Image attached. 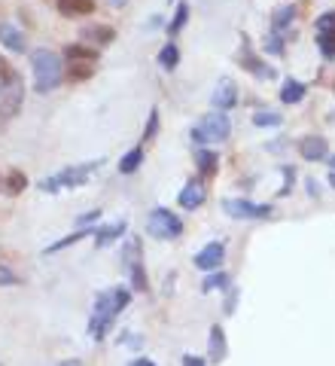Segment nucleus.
Masks as SVG:
<instances>
[{"mask_svg": "<svg viewBox=\"0 0 335 366\" xmlns=\"http://www.w3.org/2000/svg\"><path fill=\"white\" fill-rule=\"evenodd\" d=\"M67 58L70 61H98V52L89 46H67Z\"/></svg>", "mask_w": 335, "mask_h": 366, "instance_id": "23", "label": "nucleus"}, {"mask_svg": "<svg viewBox=\"0 0 335 366\" xmlns=\"http://www.w3.org/2000/svg\"><path fill=\"white\" fill-rule=\"evenodd\" d=\"M186 18H189V6H186V4H180V6H177L174 22H171V28H168V34H171V37H177V34H180V28L186 25Z\"/></svg>", "mask_w": 335, "mask_h": 366, "instance_id": "27", "label": "nucleus"}, {"mask_svg": "<svg viewBox=\"0 0 335 366\" xmlns=\"http://www.w3.org/2000/svg\"><path fill=\"white\" fill-rule=\"evenodd\" d=\"M6 183H9V192H13V196H16V192H22L25 187H28V177L22 174V171H9V177H6Z\"/></svg>", "mask_w": 335, "mask_h": 366, "instance_id": "30", "label": "nucleus"}, {"mask_svg": "<svg viewBox=\"0 0 335 366\" xmlns=\"http://www.w3.org/2000/svg\"><path fill=\"white\" fill-rule=\"evenodd\" d=\"M131 366H156V363H152V360H147V357H137L135 363H131Z\"/></svg>", "mask_w": 335, "mask_h": 366, "instance_id": "36", "label": "nucleus"}, {"mask_svg": "<svg viewBox=\"0 0 335 366\" xmlns=\"http://www.w3.org/2000/svg\"><path fill=\"white\" fill-rule=\"evenodd\" d=\"M156 128H159V113L152 110V113H149V122H147V135H144V138H152V135H156Z\"/></svg>", "mask_w": 335, "mask_h": 366, "instance_id": "32", "label": "nucleus"}, {"mask_svg": "<svg viewBox=\"0 0 335 366\" xmlns=\"http://www.w3.org/2000/svg\"><path fill=\"white\" fill-rule=\"evenodd\" d=\"M16 284H18V274L0 262V287H16Z\"/></svg>", "mask_w": 335, "mask_h": 366, "instance_id": "31", "label": "nucleus"}, {"mask_svg": "<svg viewBox=\"0 0 335 366\" xmlns=\"http://www.w3.org/2000/svg\"><path fill=\"white\" fill-rule=\"evenodd\" d=\"M226 333H222V327H210V360H226Z\"/></svg>", "mask_w": 335, "mask_h": 366, "instance_id": "15", "label": "nucleus"}, {"mask_svg": "<svg viewBox=\"0 0 335 366\" xmlns=\"http://www.w3.org/2000/svg\"><path fill=\"white\" fill-rule=\"evenodd\" d=\"M299 152H302V159H308V162H327L329 159V147H327V140L323 138H305L302 144H299Z\"/></svg>", "mask_w": 335, "mask_h": 366, "instance_id": "10", "label": "nucleus"}, {"mask_svg": "<svg viewBox=\"0 0 335 366\" xmlns=\"http://www.w3.org/2000/svg\"><path fill=\"white\" fill-rule=\"evenodd\" d=\"M0 79H18V77H16V70L9 67L4 58H0Z\"/></svg>", "mask_w": 335, "mask_h": 366, "instance_id": "33", "label": "nucleus"}, {"mask_svg": "<svg viewBox=\"0 0 335 366\" xmlns=\"http://www.w3.org/2000/svg\"><path fill=\"white\" fill-rule=\"evenodd\" d=\"M222 287H229V274L226 272H210L208 278H205V290H222Z\"/></svg>", "mask_w": 335, "mask_h": 366, "instance_id": "26", "label": "nucleus"}, {"mask_svg": "<svg viewBox=\"0 0 335 366\" xmlns=\"http://www.w3.org/2000/svg\"><path fill=\"white\" fill-rule=\"evenodd\" d=\"M30 67H34V83H37V92H55L64 79V65L61 58L52 52V49H34L30 52Z\"/></svg>", "mask_w": 335, "mask_h": 366, "instance_id": "1", "label": "nucleus"}, {"mask_svg": "<svg viewBox=\"0 0 335 366\" xmlns=\"http://www.w3.org/2000/svg\"><path fill=\"white\" fill-rule=\"evenodd\" d=\"M95 70V61H70V77L74 79H83Z\"/></svg>", "mask_w": 335, "mask_h": 366, "instance_id": "29", "label": "nucleus"}, {"mask_svg": "<svg viewBox=\"0 0 335 366\" xmlns=\"http://www.w3.org/2000/svg\"><path fill=\"white\" fill-rule=\"evenodd\" d=\"M208 199V189H205V183H198V180H189L186 187H183L180 192V208H186V211H195L201 201Z\"/></svg>", "mask_w": 335, "mask_h": 366, "instance_id": "11", "label": "nucleus"}, {"mask_svg": "<svg viewBox=\"0 0 335 366\" xmlns=\"http://www.w3.org/2000/svg\"><path fill=\"white\" fill-rule=\"evenodd\" d=\"M183 366H205V360H201V357H192V354H186V357H183Z\"/></svg>", "mask_w": 335, "mask_h": 366, "instance_id": "35", "label": "nucleus"}, {"mask_svg": "<svg viewBox=\"0 0 335 366\" xmlns=\"http://www.w3.org/2000/svg\"><path fill=\"white\" fill-rule=\"evenodd\" d=\"M128 299H131V293H128L125 287L104 290V293H101V296L95 299V314H91V318H107V321H113L119 311L128 309Z\"/></svg>", "mask_w": 335, "mask_h": 366, "instance_id": "4", "label": "nucleus"}, {"mask_svg": "<svg viewBox=\"0 0 335 366\" xmlns=\"http://www.w3.org/2000/svg\"><path fill=\"white\" fill-rule=\"evenodd\" d=\"M128 274H131V287H135V290H147V272H144L140 262H135V266L128 269Z\"/></svg>", "mask_w": 335, "mask_h": 366, "instance_id": "28", "label": "nucleus"}, {"mask_svg": "<svg viewBox=\"0 0 335 366\" xmlns=\"http://www.w3.org/2000/svg\"><path fill=\"white\" fill-rule=\"evenodd\" d=\"M305 98V86L299 83V79H287L280 89V101L283 104H299V101Z\"/></svg>", "mask_w": 335, "mask_h": 366, "instance_id": "18", "label": "nucleus"}, {"mask_svg": "<svg viewBox=\"0 0 335 366\" xmlns=\"http://www.w3.org/2000/svg\"><path fill=\"white\" fill-rule=\"evenodd\" d=\"M22 101H25V89L18 79H0V131L22 110Z\"/></svg>", "mask_w": 335, "mask_h": 366, "instance_id": "3", "label": "nucleus"}, {"mask_svg": "<svg viewBox=\"0 0 335 366\" xmlns=\"http://www.w3.org/2000/svg\"><path fill=\"white\" fill-rule=\"evenodd\" d=\"M222 208H226L229 217H238V220H262L271 214L268 205H256V201H247V199H226Z\"/></svg>", "mask_w": 335, "mask_h": 366, "instance_id": "6", "label": "nucleus"}, {"mask_svg": "<svg viewBox=\"0 0 335 366\" xmlns=\"http://www.w3.org/2000/svg\"><path fill=\"white\" fill-rule=\"evenodd\" d=\"M177 61H180V52H177V46H174V43H168V46L159 52V65L165 67V70H174V67H177Z\"/></svg>", "mask_w": 335, "mask_h": 366, "instance_id": "21", "label": "nucleus"}, {"mask_svg": "<svg viewBox=\"0 0 335 366\" xmlns=\"http://www.w3.org/2000/svg\"><path fill=\"white\" fill-rule=\"evenodd\" d=\"M79 37L91 40V43H113L116 30L110 28V25H89V28H83V30H79Z\"/></svg>", "mask_w": 335, "mask_h": 366, "instance_id": "14", "label": "nucleus"}, {"mask_svg": "<svg viewBox=\"0 0 335 366\" xmlns=\"http://www.w3.org/2000/svg\"><path fill=\"white\" fill-rule=\"evenodd\" d=\"M107 4H110V6H113V9H122V6H125V4H128V0H107Z\"/></svg>", "mask_w": 335, "mask_h": 366, "instance_id": "37", "label": "nucleus"}, {"mask_svg": "<svg viewBox=\"0 0 335 366\" xmlns=\"http://www.w3.org/2000/svg\"><path fill=\"white\" fill-rule=\"evenodd\" d=\"M61 366H83V363H79V360H64Z\"/></svg>", "mask_w": 335, "mask_h": 366, "instance_id": "38", "label": "nucleus"}, {"mask_svg": "<svg viewBox=\"0 0 335 366\" xmlns=\"http://www.w3.org/2000/svg\"><path fill=\"white\" fill-rule=\"evenodd\" d=\"M235 296H238V293H235V290H229V299H226V305H222V309H226V314L235 311Z\"/></svg>", "mask_w": 335, "mask_h": 366, "instance_id": "34", "label": "nucleus"}, {"mask_svg": "<svg viewBox=\"0 0 335 366\" xmlns=\"http://www.w3.org/2000/svg\"><path fill=\"white\" fill-rule=\"evenodd\" d=\"M0 43L6 49H13V52H25V34L9 22H0Z\"/></svg>", "mask_w": 335, "mask_h": 366, "instance_id": "13", "label": "nucleus"}, {"mask_svg": "<svg viewBox=\"0 0 335 366\" xmlns=\"http://www.w3.org/2000/svg\"><path fill=\"white\" fill-rule=\"evenodd\" d=\"M222 253H226L222 241H210V244H205V248L198 250L195 266H198V269H205V272H217V269L222 266Z\"/></svg>", "mask_w": 335, "mask_h": 366, "instance_id": "8", "label": "nucleus"}, {"mask_svg": "<svg viewBox=\"0 0 335 366\" xmlns=\"http://www.w3.org/2000/svg\"><path fill=\"white\" fill-rule=\"evenodd\" d=\"M280 116L278 113H266V110H256L253 113V126H259V128H274V126H280Z\"/></svg>", "mask_w": 335, "mask_h": 366, "instance_id": "24", "label": "nucleus"}, {"mask_svg": "<svg viewBox=\"0 0 335 366\" xmlns=\"http://www.w3.org/2000/svg\"><path fill=\"white\" fill-rule=\"evenodd\" d=\"M195 165H198V171L205 177H213L217 174V168H220V162H217V156H213L210 150H198L195 152Z\"/></svg>", "mask_w": 335, "mask_h": 366, "instance_id": "17", "label": "nucleus"}, {"mask_svg": "<svg viewBox=\"0 0 335 366\" xmlns=\"http://www.w3.org/2000/svg\"><path fill=\"white\" fill-rule=\"evenodd\" d=\"M317 46H320V52L327 55V58H335V28L332 30H320Z\"/></svg>", "mask_w": 335, "mask_h": 366, "instance_id": "22", "label": "nucleus"}, {"mask_svg": "<svg viewBox=\"0 0 335 366\" xmlns=\"http://www.w3.org/2000/svg\"><path fill=\"white\" fill-rule=\"evenodd\" d=\"M91 229H79V232H74V235H67V238H61V241H55V244H49L46 248V253H55V250H64V248H70V244H76L79 238H86Z\"/></svg>", "mask_w": 335, "mask_h": 366, "instance_id": "25", "label": "nucleus"}, {"mask_svg": "<svg viewBox=\"0 0 335 366\" xmlns=\"http://www.w3.org/2000/svg\"><path fill=\"white\" fill-rule=\"evenodd\" d=\"M147 229H149L152 238H177L183 232V223H180L177 214H171L168 208H156L149 214Z\"/></svg>", "mask_w": 335, "mask_h": 366, "instance_id": "5", "label": "nucleus"}, {"mask_svg": "<svg viewBox=\"0 0 335 366\" xmlns=\"http://www.w3.org/2000/svg\"><path fill=\"white\" fill-rule=\"evenodd\" d=\"M122 232H125V220H119V223H110V226H104V229H98V248H104V244H110V241H116Z\"/></svg>", "mask_w": 335, "mask_h": 366, "instance_id": "20", "label": "nucleus"}, {"mask_svg": "<svg viewBox=\"0 0 335 366\" xmlns=\"http://www.w3.org/2000/svg\"><path fill=\"white\" fill-rule=\"evenodd\" d=\"M238 101V89L232 79H222V83L217 86V92H213V110H220V113H226V110L235 107Z\"/></svg>", "mask_w": 335, "mask_h": 366, "instance_id": "9", "label": "nucleus"}, {"mask_svg": "<svg viewBox=\"0 0 335 366\" xmlns=\"http://www.w3.org/2000/svg\"><path fill=\"white\" fill-rule=\"evenodd\" d=\"M101 165H104V159H95V162H86V165L64 168V171H61V174H55L58 189H61V187H83V183H89L91 171H98Z\"/></svg>", "mask_w": 335, "mask_h": 366, "instance_id": "7", "label": "nucleus"}, {"mask_svg": "<svg viewBox=\"0 0 335 366\" xmlns=\"http://www.w3.org/2000/svg\"><path fill=\"white\" fill-rule=\"evenodd\" d=\"M329 165H332V171H335V159H329Z\"/></svg>", "mask_w": 335, "mask_h": 366, "instance_id": "39", "label": "nucleus"}, {"mask_svg": "<svg viewBox=\"0 0 335 366\" xmlns=\"http://www.w3.org/2000/svg\"><path fill=\"white\" fill-rule=\"evenodd\" d=\"M293 18H296V9H293V6H280V9H274V18H271L274 34H280V30H287V28L293 25Z\"/></svg>", "mask_w": 335, "mask_h": 366, "instance_id": "19", "label": "nucleus"}, {"mask_svg": "<svg viewBox=\"0 0 335 366\" xmlns=\"http://www.w3.org/2000/svg\"><path fill=\"white\" fill-rule=\"evenodd\" d=\"M229 131H232L229 116L220 113V110H213V113H208L205 119H201L198 128H192V140H195V144H208V140L220 144V140L229 138Z\"/></svg>", "mask_w": 335, "mask_h": 366, "instance_id": "2", "label": "nucleus"}, {"mask_svg": "<svg viewBox=\"0 0 335 366\" xmlns=\"http://www.w3.org/2000/svg\"><path fill=\"white\" fill-rule=\"evenodd\" d=\"M58 13L67 18H83L95 13V0H58Z\"/></svg>", "mask_w": 335, "mask_h": 366, "instance_id": "12", "label": "nucleus"}, {"mask_svg": "<svg viewBox=\"0 0 335 366\" xmlns=\"http://www.w3.org/2000/svg\"><path fill=\"white\" fill-rule=\"evenodd\" d=\"M140 162H144V147H135V150H128L125 156L119 159V171L122 174H135V171L140 168Z\"/></svg>", "mask_w": 335, "mask_h": 366, "instance_id": "16", "label": "nucleus"}]
</instances>
